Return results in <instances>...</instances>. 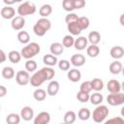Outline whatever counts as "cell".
I'll return each mask as SVG.
<instances>
[{"label": "cell", "mask_w": 124, "mask_h": 124, "mask_svg": "<svg viewBox=\"0 0 124 124\" xmlns=\"http://www.w3.org/2000/svg\"><path fill=\"white\" fill-rule=\"evenodd\" d=\"M3 2H4L6 5L10 6V5H13L14 3H16V0H3Z\"/></svg>", "instance_id": "cell-45"}, {"label": "cell", "mask_w": 124, "mask_h": 124, "mask_svg": "<svg viewBox=\"0 0 124 124\" xmlns=\"http://www.w3.org/2000/svg\"><path fill=\"white\" fill-rule=\"evenodd\" d=\"M77 115L75 113V111L73 110H68L65 114H64V122L66 124H72L76 121Z\"/></svg>", "instance_id": "cell-28"}, {"label": "cell", "mask_w": 124, "mask_h": 124, "mask_svg": "<svg viewBox=\"0 0 124 124\" xmlns=\"http://www.w3.org/2000/svg\"><path fill=\"white\" fill-rule=\"evenodd\" d=\"M103 99H104V97H103V95L101 93H93L92 95H90L89 101L91 102L92 105L98 106L103 102Z\"/></svg>", "instance_id": "cell-29"}, {"label": "cell", "mask_w": 124, "mask_h": 124, "mask_svg": "<svg viewBox=\"0 0 124 124\" xmlns=\"http://www.w3.org/2000/svg\"><path fill=\"white\" fill-rule=\"evenodd\" d=\"M46 93L47 92H46L44 89H42V88H38V89H36L35 91H34V93H33V97H34V99L36 100V101H44L45 99H46Z\"/></svg>", "instance_id": "cell-27"}, {"label": "cell", "mask_w": 124, "mask_h": 124, "mask_svg": "<svg viewBox=\"0 0 124 124\" xmlns=\"http://www.w3.org/2000/svg\"><path fill=\"white\" fill-rule=\"evenodd\" d=\"M87 42H88V39L85 38V37H78V39L75 40V44H74V46L76 47V49L78 50H82L84 49L86 46H87Z\"/></svg>", "instance_id": "cell-15"}, {"label": "cell", "mask_w": 124, "mask_h": 124, "mask_svg": "<svg viewBox=\"0 0 124 124\" xmlns=\"http://www.w3.org/2000/svg\"><path fill=\"white\" fill-rule=\"evenodd\" d=\"M67 28H68V31L74 35V36H78L80 34V32L82 31V29L80 28L79 24L78 21H74V22H71V23H68L67 24Z\"/></svg>", "instance_id": "cell-11"}, {"label": "cell", "mask_w": 124, "mask_h": 124, "mask_svg": "<svg viewBox=\"0 0 124 124\" xmlns=\"http://www.w3.org/2000/svg\"><path fill=\"white\" fill-rule=\"evenodd\" d=\"M51 13H52V8H51V6L48 5V4L43 5V6L40 8V10H39V14H40V16H41L42 17H47Z\"/></svg>", "instance_id": "cell-23"}, {"label": "cell", "mask_w": 124, "mask_h": 124, "mask_svg": "<svg viewBox=\"0 0 124 124\" xmlns=\"http://www.w3.org/2000/svg\"><path fill=\"white\" fill-rule=\"evenodd\" d=\"M77 99H78L79 102H81V103H86V102L89 101L90 95H89L88 92H84V91L79 90V91L78 92V94H77Z\"/></svg>", "instance_id": "cell-33"}, {"label": "cell", "mask_w": 124, "mask_h": 124, "mask_svg": "<svg viewBox=\"0 0 124 124\" xmlns=\"http://www.w3.org/2000/svg\"><path fill=\"white\" fill-rule=\"evenodd\" d=\"M59 91V82L57 80H51L48 85H47V89L46 92L49 96H55Z\"/></svg>", "instance_id": "cell-13"}, {"label": "cell", "mask_w": 124, "mask_h": 124, "mask_svg": "<svg viewBox=\"0 0 124 124\" xmlns=\"http://www.w3.org/2000/svg\"><path fill=\"white\" fill-rule=\"evenodd\" d=\"M41 50V47L39 46V44L35 43V42H32V43H29L27 44L25 46L22 47L21 49V56L25 59H30L34 56H36Z\"/></svg>", "instance_id": "cell-2"}, {"label": "cell", "mask_w": 124, "mask_h": 124, "mask_svg": "<svg viewBox=\"0 0 124 124\" xmlns=\"http://www.w3.org/2000/svg\"><path fill=\"white\" fill-rule=\"evenodd\" d=\"M1 56H2V59H1V63H3V62H5V60H6V54H5V52H4V50L3 49H1Z\"/></svg>", "instance_id": "cell-46"}, {"label": "cell", "mask_w": 124, "mask_h": 124, "mask_svg": "<svg viewBox=\"0 0 124 124\" xmlns=\"http://www.w3.org/2000/svg\"><path fill=\"white\" fill-rule=\"evenodd\" d=\"M122 74H123V77H124V67L122 68Z\"/></svg>", "instance_id": "cell-50"}, {"label": "cell", "mask_w": 124, "mask_h": 124, "mask_svg": "<svg viewBox=\"0 0 124 124\" xmlns=\"http://www.w3.org/2000/svg\"><path fill=\"white\" fill-rule=\"evenodd\" d=\"M107 88L110 93H117V92H120L121 90V84L116 79H110L108 81Z\"/></svg>", "instance_id": "cell-10"}, {"label": "cell", "mask_w": 124, "mask_h": 124, "mask_svg": "<svg viewBox=\"0 0 124 124\" xmlns=\"http://www.w3.org/2000/svg\"><path fill=\"white\" fill-rule=\"evenodd\" d=\"M55 76V72L52 68L44 67L38 72H36L30 78V83L34 87H38L42 85L46 80H51L52 78Z\"/></svg>", "instance_id": "cell-1"}, {"label": "cell", "mask_w": 124, "mask_h": 124, "mask_svg": "<svg viewBox=\"0 0 124 124\" xmlns=\"http://www.w3.org/2000/svg\"><path fill=\"white\" fill-rule=\"evenodd\" d=\"M122 64L119 62V61H113L110 63L109 65V72L112 74V75H118L119 73L122 72Z\"/></svg>", "instance_id": "cell-19"}, {"label": "cell", "mask_w": 124, "mask_h": 124, "mask_svg": "<svg viewBox=\"0 0 124 124\" xmlns=\"http://www.w3.org/2000/svg\"><path fill=\"white\" fill-rule=\"evenodd\" d=\"M124 55V48L120 46H115L110 49V56L114 59H120Z\"/></svg>", "instance_id": "cell-16"}, {"label": "cell", "mask_w": 124, "mask_h": 124, "mask_svg": "<svg viewBox=\"0 0 124 124\" xmlns=\"http://www.w3.org/2000/svg\"><path fill=\"white\" fill-rule=\"evenodd\" d=\"M49 50L52 54L54 55H60L63 53V50H64V46L63 44H60V43H52L50 45V47H49Z\"/></svg>", "instance_id": "cell-17"}, {"label": "cell", "mask_w": 124, "mask_h": 124, "mask_svg": "<svg viewBox=\"0 0 124 124\" xmlns=\"http://www.w3.org/2000/svg\"><path fill=\"white\" fill-rule=\"evenodd\" d=\"M78 24H79V26H80V28L82 30L87 29L88 26H89V23H90L89 18L87 16H80V17H78Z\"/></svg>", "instance_id": "cell-37"}, {"label": "cell", "mask_w": 124, "mask_h": 124, "mask_svg": "<svg viewBox=\"0 0 124 124\" xmlns=\"http://www.w3.org/2000/svg\"><path fill=\"white\" fill-rule=\"evenodd\" d=\"M17 40L19 43L25 45V44H28L29 41H30V36L29 34L26 32V31H20L18 32L17 34Z\"/></svg>", "instance_id": "cell-31"}, {"label": "cell", "mask_w": 124, "mask_h": 124, "mask_svg": "<svg viewBox=\"0 0 124 124\" xmlns=\"http://www.w3.org/2000/svg\"><path fill=\"white\" fill-rule=\"evenodd\" d=\"M25 69H26V71H28V72H34V71L37 69V63H36L34 60L28 59V60L25 62Z\"/></svg>", "instance_id": "cell-38"}, {"label": "cell", "mask_w": 124, "mask_h": 124, "mask_svg": "<svg viewBox=\"0 0 124 124\" xmlns=\"http://www.w3.org/2000/svg\"><path fill=\"white\" fill-rule=\"evenodd\" d=\"M81 91H84V92H90L92 89V84H91V80H86V81H83L80 85V89Z\"/></svg>", "instance_id": "cell-39"}, {"label": "cell", "mask_w": 124, "mask_h": 124, "mask_svg": "<svg viewBox=\"0 0 124 124\" xmlns=\"http://www.w3.org/2000/svg\"><path fill=\"white\" fill-rule=\"evenodd\" d=\"M7 94V88L4 85H0V97H4Z\"/></svg>", "instance_id": "cell-44"}, {"label": "cell", "mask_w": 124, "mask_h": 124, "mask_svg": "<svg viewBox=\"0 0 124 124\" xmlns=\"http://www.w3.org/2000/svg\"><path fill=\"white\" fill-rule=\"evenodd\" d=\"M43 62H44L46 66L51 67V66L56 65L57 62H58V60H57L56 55H54V54L51 53V54H46V55L43 57Z\"/></svg>", "instance_id": "cell-18"}, {"label": "cell", "mask_w": 124, "mask_h": 124, "mask_svg": "<svg viewBox=\"0 0 124 124\" xmlns=\"http://www.w3.org/2000/svg\"><path fill=\"white\" fill-rule=\"evenodd\" d=\"M85 63V57L82 54H74L71 57V64L74 65L75 67H80L82 65H84Z\"/></svg>", "instance_id": "cell-12"}, {"label": "cell", "mask_w": 124, "mask_h": 124, "mask_svg": "<svg viewBox=\"0 0 124 124\" xmlns=\"http://www.w3.org/2000/svg\"><path fill=\"white\" fill-rule=\"evenodd\" d=\"M36 12V5L31 1H26L20 4L17 8V14L21 16L33 15Z\"/></svg>", "instance_id": "cell-4"}, {"label": "cell", "mask_w": 124, "mask_h": 124, "mask_svg": "<svg viewBox=\"0 0 124 124\" xmlns=\"http://www.w3.org/2000/svg\"><path fill=\"white\" fill-rule=\"evenodd\" d=\"M8 58H9L10 62H12V63H14V64H16V63H18V62L20 61V59H21V53H19V52L16 51V50H12V51L9 52Z\"/></svg>", "instance_id": "cell-22"}, {"label": "cell", "mask_w": 124, "mask_h": 124, "mask_svg": "<svg viewBox=\"0 0 124 124\" xmlns=\"http://www.w3.org/2000/svg\"><path fill=\"white\" fill-rule=\"evenodd\" d=\"M30 75L28 71H18L16 75V80L19 85H26L30 82Z\"/></svg>", "instance_id": "cell-6"}, {"label": "cell", "mask_w": 124, "mask_h": 124, "mask_svg": "<svg viewBox=\"0 0 124 124\" xmlns=\"http://www.w3.org/2000/svg\"><path fill=\"white\" fill-rule=\"evenodd\" d=\"M78 17H79V16H78L76 14H74V13H70V14H68V15L66 16V17H65V21H66V23L68 24V23H71V22H74V21H78Z\"/></svg>", "instance_id": "cell-41"}, {"label": "cell", "mask_w": 124, "mask_h": 124, "mask_svg": "<svg viewBox=\"0 0 124 124\" xmlns=\"http://www.w3.org/2000/svg\"><path fill=\"white\" fill-rule=\"evenodd\" d=\"M78 118H79L80 120L85 121V120H88V119H89V117L91 116V112H90V110H89L88 108H80V109L78 110Z\"/></svg>", "instance_id": "cell-30"}, {"label": "cell", "mask_w": 124, "mask_h": 124, "mask_svg": "<svg viewBox=\"0 0 124 124\" xmlns=\"http://www.w3.org/2000/svg\"><path fill=\"white\" fill-rule=\"evenodd\" d=\"M106 123L107 124H108V123H115V124L119 123V124H123L124 123V118H122V117H113V118H110V119L107 120Z\"/></svg>", "instance_id": "cell-42"}, {"label": "cell", "mask_w": 124, "mask_h": 124, "mask_svg": "<svg viewBox=\"0 0 124 124\" xmlns=\"http://www.w3.org/2000/svg\"><path fill=\"white\" fill-rule=\"evenodd\" d=\"M2 77L5 78V79H11L15 77V70L12 68V67H4L2 69Z\"/></svg>", "instance_id": "cell-24"}, {"label": "cell", "mask_w": 124, "mask_h": 124, "mask_svg": "<svg viewBox=\"0 0 124 124\" xmlns=\"http://www.w3.org/2000/svg\"><path fill=\"white\" fill-rule=\"evenodd\" d=\"M86 52H87L88 56L94 58V57H97V56L99 55V53H100V48H99V46H98L97 45H91V46H89L87 47Z\"/></svg>", "instance_id": "cell-25"}, {"label": "cell", "mask_w": 124, "mask_h": 124, "mask_svg": "<svg viewBox=\"0 0 124 124\" xmlns=\"http://www.w3.org/2000/svg\"><path fill=\"white\" fill-rule=\"evenodd\" d=\"M62 7L66 12H72L75 10L74 0H63L62 1Z\"/></svg>", "instance_id": "cell-35"}, {"label": "cell", "mask_w": 124, "mask_h": 124, "mask_svg": "<svg viewBox=\"0 0 124 124\" xmlns=\"http://www.w3.org/2000/svg\"><path fill=\"white\" fill-rule=\"evenodd\" d=\"M62 44L65 47H71L74 46L75 44V39L73 38V36H70V35H66L63 40H62Z\"/></svg>", "instance_id": "cell-36"}, {"label": "cell", "mask_w": 124, "mask_h": 124, "mask_svg": "<svg viewBox=\"0 0 124 124\" xmlns=\"http://www.w3.org/2000/svg\"><path fill=\"white\" fill-rule=\"evenodd\" d=\"M88 41L91 43V45H97L101 41V35L98 31H92L88 35Z\"/></svg>", "instance_id": "cell-21"}, {"label": "cell", "mask_w": 124, "mask_h": 124, "mask_svg": "<svg viewBox=\"0 0 124 124\" xmlns=\"http://www.w3.org/2000/svg\"><path fill=\"white\" fill-rule=\"evenodd\" d=\"M20 117L21 116L16 113H10L6 118V121L8 124H18L20 122Z\"/></svg>", "instance_id": "cell-32"}, {"label": "cell", "mask_w": 124, "mask_h": 124, "mask_svg": "<svg viewBox=\"0 0 124 124\" xmlns=\"http://www.w3.org/2000/svg\"><path fill=\"white\" fill-rule=\"evenodd\" d=\"M36 23H38L40 26H42L45 30H46V31H48L49 29H50V27H51V23H50V21L46 18V17H42V18H40Z\"/></svg>", "instance_id": "cell-34"}, {"label": "cell", "mask_w": 124, "mask_h": 124, "mask_svg": "<svg viewBox=\"0 0 124 124\" xmlns=\"http://www.w3.org/2000/svg\"><path fill=\"white\" fill-rule=\"evenodd\" d=\"M11 25H12V28L14 30H20L23 28V26L25 25V19L23 16H15L11 22Z\"/></svg>", "instance_id": "cell-8"}, {"label": "cell", "mask_w": 124, "mask_h": 124, "mask_svg": "<svg viewBox=\"0 0 124 124\" xmlns=\"http://www.w3.org/2000/svg\"><path fill=\"white\" fill-rule=\"evenodd\" d=\"M91 84H92V89L95 91H101L104 88V82L101 78H95L91 80Z\"/></svg>", "instance_id": "cell-26"}, {"label": "cell", "mask_w": 124, "mask_h": 124, "mask_svg": "<svg viewBox=\"0 0 124 124\" xmlns=\"http://www.w3.org/2000/svg\"><path fill=\"white\" fill-rule=\"evenodd\" d=\"M80 78H81V73L77 69H71L68 72V78L73 82L78 81Z\"/></svg>", "instance_id": "cell-20"}, {"label": "cell", "mask_w": 124, "mask_h": 124, "mask_svg": "<svg viewBox=\"0 0 124 124\" xmlns=\"http://www.w3.org/2000/svg\"><path fill=\"white\" fill-rule=\"evenodd\" d=\"M15 14H16V11L11 6H6V7H3L1 9V16L3 18H5V19L14 18L15 17Z\"/></svg>", "instance_id": "cell-9"}, {"label": "cell", "mask_w": 124, "mask_h": 124, "mask_svg": "<svg viewBox=\"0 0 124 124\" xmlns=\"http://www.w3.org/2000/svg\"><path fill=\"white\" fill-rule=\"evenodd\" d=\"M120 113H121V116L124 118V106L122 107V108H121V110H120Z\"/></svg>", "instance_id": "cell-48"}, {"label": "cell", "mask_w": 124, "mask_h": 124, "mask_svg": "<svg viewBox=\"0 0 124 124\" xmlns=\"http://www.w3.org/2000/svg\"><path fill=\"white\" fill-rule=\"evenodd\" d=\"M50 121V114L46 111L40 112L34 119V124H47Z\"/></svg>", "instance_id": "cell-7"}, {"label": "cell", "mask_w": 124, "mask_h": 124, "mask_svg": "<svg viewBox=\"0 0 124 124\" xmlns=\"http://www.w3.org/2000/svg\"><path fill=\"white\" fill-rule=\"evenodd\" d=\"M58 67L62 71H68L70 69V62L66 59H62L58 62Z\"/></svg>", "instance_id": "cell-40"}, {"label": "cell", "mask_w": 124, "mask_h": 124, "mask_svg": "<svg viewBox=\"0 0 124 124\" xmlns=\"http://www.w3.org/2000/svg\"><path fill=\"white\" fill-rule=\"evenodd\" d=\"M107 102L110 106H120L124 104V92L120 93H110L107 97Z\"/></svg>", "instance_id": "cell-5"}, {"label": "cell", "mask_w": 124, "mask_h": 124, "mask_svg": "<svg viewBox=\"0 0 124 124\" xmlns=\"http://www.w3.org/2000/svg\"><path fill=\"white\" fill-rule=\"evenodd\" d=\"M121 89H122V91L124 92V81L121 83Z\"/></svg>", "instance_id": "cell-49"}, {"label": "cell", "mask_w": 124, "mask_h": 124, "mask_svg": "<svg viewBox=\"0 0 124 124\" xmlns=\"http://www.w3.org/2000/svg\"><path fill=\"white\" fill-rule=\"evenodd\" d=\"M75 9H81L85 6V0H74Z\"/></svg>", "instance_id": "cell-43"}, {"label": "cell", "mask_w": 124, "mask_h": 124, "mask_svg": "<svg viewBox=\"0 0 124 124\" xmlns=\"http://www.w3.org/2000/svg\"><path fill=\"white\" fill-rule=\"evenodd\" d=\"M20 1H22V0H16V2H20Z\"/></svg>", "instance_id": "cell-51"}, {"label": "cell", "mask_w": 124, "mask_h": 124, "mask_svg": "<svg viewBox=\"0 0 124 124\" xmlns=\"http://www.w3.org/2000/svg\"><path fill=\"white\" fill-rule=\"evenodd\" d=\"M119 21H120V24H121L122 26H124V14H122V15L120 16Z\"/></svg>", "instance_id": "cell-47"}, {"label": "cell", "mask_w": 124, "mask_h": 124, "mask_svg": "<svg viewBox=\"0 0 124 124\" xmlns=\"http://www.w3.org/2000/svg\"><path fill=\"white\" fill-rule=\"evenodd\" d=\"M108 115V108L107 106H104V105H98V107L94 109L93 111V114H92V117H93V120L96 122V123H101L103 122L107 116Z\"/></svg>", "instance_id": "cell-3"}, {"label": "cell", "mask_w": 124, "mask_h": 124, "mask_svg": "<svg viewBox=\"0 0 124 124\" xmlns=\"http://www.w3.org/2000/svg\"><path fill=\"white\" fill-rule=\"evenodd\" d=\"M20 116L25 121H30L34 116V111L30 107H24L20 111Z\"/></svg>", "instance_id": "cell-14"}]
</instances>
